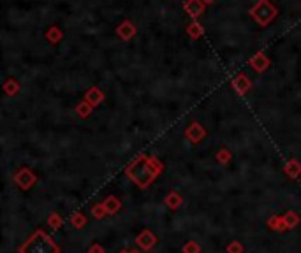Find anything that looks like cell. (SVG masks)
Instances as JSON below:
<instances>
[{
	"label": "cell",
	"instance_id": "cell-5",
	"mask_svg": "<svg viewBox=\"0 0 301 253\" xmlns=\"http://www.w3.org/2000/svg\"><path fill=\"white\" fill-rule=\"evenodd\" d=\"M102 204H104V207H106V213H109V215H115L122 206L120 201H118L116 197H107Z\"/></svg>",
	"mask_w": 301,
	"mask_h": 253
},
{
	"label": "cell",
	"instance_id": "cell-9",
	"mask_svg": "<svg viewBox=\"0 0 301 253\" xmlns=\"http://www.w3.org/2000/svg\"><path fill=\"white\" fill-rule=\"evenodd\" d=\"M285 170H287V174L291 176V178H296V176L301 172V166H300V164H294V162H291Z\"/></svg>",
	"mask_w": 301,
	"mask_h": 253
},
{
	"label": "cell",
	"instance_id": "cell-13",
	"mask_svg": "<svg viewBox=\"0 0 301 253\" xmlns=\"http://www.w3.org/2000/svg\"><path fill=\"white\" fill-rule=\"evenodd\" d=\"M50 223H51V227H53V229H58V227H60V223H62L60 217H56V215H51Z\"/></svg>",
	"mask_w": 301,
	"mask_h": 253
},
{
	"label": "cell",
	"instance_id": "cell-6",
	"mask_svg": "<svg viewBox=\"0 0 301 253\" xmlns=\"http://www.w3.org/2000/svg\"><path fill=\"white\" fill-rule=\"evenodd\" d=\"M282 220H283V225L287 227V229H292V227H296L300 223V217L292 211H289L285 217H282Z\"/></svg>",
	"mask_w": 301,
	"mask_h": 253
},
{
	"label": "cell",
	"instance_id": "cell-10",
	"mask_svg": "<svg viewBox=\"0 0 301 253\" xmlns=\"http://www.w3.org/2000/svg\"><path fill=\"white\" fill-rule=\"evenodd\" d=\"M199 252H201L199 244L194 243V241H190V243H187L183 246V253H199Z\"/></svg>",
	"mask_w": 301,
	"mask_h": 253
},
{
	"label": "cell",
	"instance_id": "cell-16",
	"mask_svg": "<svg viewBox=\"0 0 301 253\" xmlns=\"http://www.w3.org/2000/svg\"><path fill=\"white\" fill-rule=\"evenodd\" d=\"M129 253H136V252H129Z\"/></svg>",
	"mask_w": 301,
	"mask_h": 253
},
{
	"label": "cell",
	"instance_id": "cell-8",
	"mask_svg": "<svg viewBox=\"0 0 301 253\" xmlns=\"http://www.w3.org/2000/svg\"><path fill=\"white\" fill-rule=\"evenodd\" d=\"M71 221H72V225H74L76 229H81V227H83L85 223H87V218H85L83 215H81V213H76L74 217L71 218Z\"/></svg>",
	"mask_w": 301,
	"mask_h": 253
},
{
	"label": "cell",
	"instance_id": "cell-11",
	"mask_svg": "<svg viewBox=\"0 0 301 253\" xmlns=\"http://www.w3.org/2000/svg\"><path fill=\"white\" fill-rule=\"evenodd\" d=\"M92 213L95 218H102L104 215H106V207H104V204H99V206H93L92 207Z\"/></svg>",
	"mask_w": 301,
	"mask_h": 253
},
{
	"label": "cell",
	"instance_id": "cell-14",
	"mask_svg": "<svg viewBox=\"0 0 301 253\" xmlns=\"http://www.w3.org/2000/svg\"><path fill=\"white\" fill-rule=\"evenodd\" d=\"M218 155H220L218 158H220V162H222V164H224V162H229V158H231V157H229V152H220Z\"/></svg>",
	"mask_w": 301,
	"mask_h": 253
},
{
	"label": "cell",
	"instance_id": "cell-4",
	"mask_svg": "<svg viewBox=\"0 0 301 253\" xmlns=\"http://www.w3.org/2000/svg\"><path fill=\"white\" fill-rule=\"evenodd\" d=\"M16 181H18V185L23 190H28L34 183H35V176H34L28 169H23L19 174H16Z\"/></svg>",
	"mask_w": 301,
	"mask_h": 253
},
{
	"label": "cell",
	"instance_id": "cell-15",
	"mask_svg": "<svg viewBox=\"0 0 301 253\" xmlns=\"http://www.w3.org/2000/svg\"><path fill=\"white\" fill-rule=\"evenodd\" d=\"M90 253H104V250H102V246H99V244H93L92 248H90Z\"/></svg>",
	"mask_w": 301,
	"mask_h": 253
},
{
	"label": "cell",
	"instance_id": "cell-3",
	"mask_svg": "<svg viewBox=\"0 0 301 253\" xmlns=\"http://www.w3.org/2000/svg\"><path fill=\"white\" fill-rule=\"evenodd\" d=\"M138 244L141 246L143 250H150V248H153L155 246V243H157V237L150 232V230H143L141 234L138 236Z\"/></svg>",
	"mask_w": 301,
	"mask_h": 253
},
{
	"label": "cell",
	"instance_id": "cell-2",
	"mask_svg": "<svg viewBox=\"0 0 301 253\" xmlns=\"http://www.w3.org/2000/svg\"><path fill=\"white\" fill-rule=\"evenodd\" d=\"M139 164H141V167H138V164H136V166H132L129 170H127V174H129L130 178L136 181L138 186L146 188V186H148V185L152 183L155 178H157L159 169H150V167L146 166V164H148L146 160L139 162Z\"/></svg>",
	"mask_w": 301,
	"mask_h": 253
},
{
	"label": "cell",
	"instance_id": "cell-1",
	"mask_svg": "<svg viewBox=\"0 0 301 253\" xmlns=\"http://www.w3.org/2000/svg\"><path fill=\"white\" fill-rule=\"evenodd\" d=\"M19 253H58V246L51 241L50 236L44 234L42 230H37V232L19 248Z\"/></svg>",
	"mask_w": 301,
	"mask_h": 253
},
{
	"label": "cell",
	"instance_id": "cell-7",
	"mask_svg": "<svg viewBox=\"0 0 301 253\" xmlns=\"http://www.w3.org/2000/svg\"><path fill=\"white\" fill-rule=\"evenodd\" d=\"M166 204L169 207H173V209H176V207L180 206L181 204V197H180V193H176V192H171L169 195L166 197Z\"/></svg>",
	"mask_w": 301,
	"mask_h": 253
},
{
	"label": "cell",
	"instance_id": "cell-12",
	"mask_svg": "<svg viewBox=\"0 0 301 253\" xmlns=\"http://www.w3.org/2000/svg\"><path fill=\"white\" fill-rule=\"evenodd\" d=\"M227 252H229V253H241V252H243V246H241L238 241H232V243L227 246Z\"/></svg>",
	"mask_w": 301,
	"mask_h": 253
}]
</instances>
